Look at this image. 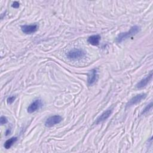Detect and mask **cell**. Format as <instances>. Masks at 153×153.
<instances>
[{"label":"cell","mask_w":153,"mask_h":153,"mask_svg":"<svg viewBox=\"0 0 153 153\" xmlns=\"http://www.w3.org/2000/svg\"><path fill=\"white\" fill-rule=\"evenodd\" d=\"M140 26H139L137 25H134V26H132L128 31L126 32L120 33L117 37L116 41L118 43L121 42L124 40L137 34L140 31Z\"/></svg>","instance_id":"1"},{"label":"cell","mask_w":153,"mask_h":153,"mask_svg":"<svg viewBox=\"0 0 153 153\" xmlns=\"http://www.w3.org/2000/svg\"><path fill=\"white\" fill-rule=\"evenodd\" d=\"M85 55V52L79 48H74L66 53V56L70 59H78L83 57Z\"/></svg>","instance_id":"2"},{"label":"cell","mask_w":153,"mask_h":153,"mask_svg":"<svg viewBox=\"0 0 153 153\" xmlns=\"http://www.w3.org/2000/svg\"><path fill=\"white\" fill-rule=\"evenodd\" d=\"M62 120V118L60 115H53L48 118L45 122V126L47 127H51L53 126L60 123Z\"/></svg>","instance_id":"3"},{"label":"cell","mask_w":153,"mask_h":153,"mask_svg":"<svg viewBox=\"0 0 153 153\" xmlns=\"http://www.w3.org/2000/svg\"><path fill=\"white\" fill-rule=\"evenodd\" d=\"M146 97V94L145 93H140L137 94L136 96L133 97L126 104V107H130L133 105H134L138 103H139L142 100L144 99Z\"/></svg>","instance_id":"4"},{"label":"cell","mask_w":153,"mask_h":153,"mask_svg":"<svg viewBox=\"0 0 153 153\" xmlns=\"http://www.w3.org/2000/svg\"><path fill=\"white\" fill-rule=\"evenodd\" d=\"M43 105L42 100L41 99H36L27 108V112L29 113H33V112L37 111L38 109H40Z\"/></svg>","instance_id":"5"},{"label":"cell","mask_w":153,"mask_h":153,"mask_svg":"<svg viewBox=\"0 0 153 153\" xmlns=\"http://www.w3.org/2000/svg\"><path fill=\"white\" fill-rule=\"evenodd\" d=\"M98 79V73L96 69H93L90 71L88 74L87 83L88 85H92L94 84Z\"/></svg>","instance_id":"6"},{"label":"cell","mask_w":153,"mask_h":153,"mask_svg":"<svg viewBox=\"0 0 153 153\" xmlns=\"http://www.w3.org/2000/svg\"><path fill=\"white\" fill-rule=\"evenodd\" d=\"M152 78V72L151 71L150 73L146 76H145L144 78L141 79L136 84V88H137L139 89H140V88H142L145 87L151 81Z\"/></svg>","instance_id":"7"},{"label":"cell","mask_w":153,"mask_h":153,"mask_svg":"<svg viewBox=\"0 0 153 153\" xmlns=\"http://www.w3.org/2000/svg\"><path fill=\"white\" fill-rule=\"evenodd\" d=\"M22 30L23 33L26 34H31L35 32L38 29L37 25H23L22 26Z\"/></svg>","instance_id":"8"},{"label":"cell","mask_w":153,"mask_h":153,"mask_svg":"<svg viewBox=\"0 0 153 153\" xmlns=\"http://www.w3.org/2000/svg\"><path fill=\"white\" fill-rule=\"evenodd\" d=\"M112 109H107L106 111H104L96 120L95 124H99V123H100L106 120V119H108L109 118V117L111 115V114H112Z\"/></svg>","instance_id":"9"},{"label":"cell","mask_w":153,"mask_h":153,"mask_svg":"<svg viewBox=\"0 0 153 153\" xmlns=\"http://www.w3.org/2000/svg\"><path fill=\"white\" fill-rule=\"evenodd\" d=\"M100 40V36L99 35H94L90 36L88 38V42L93 45H98Z\"/></svg>","instance_id":"10"},{"label":"cell","mask_w":153,"mask_h":153,"mask_svg":"<svg viewBox=\"0 0 153 153\" xmlns=\"http://www.w3.org/2000/svg\"><path fill=\"white\" fill-rule=\"evenodd\" d=\"M17 138L16 137H13L10 139H8L4 143V148L6 149H9L11 147V146L17 141Z\"/></svg>","instance_id":"11"},{"label":"cell","mask_w":153,"mask_h":153,"mask_svg":"<svg viewBox=\"0 0 153 153\" xmlns=\"http://www.w3.org/2000/svg\"><path fill=\"white\" fill-rule=\"evenodd\" d=\"M152 103L151 102L149 104H148V105H146V106L143 109V111H142V114H145V113H146L147 112H148V111L150 110V109L152 108Z\"/></svg>","instance_id":"12"},{"label":"cell","mask_w":153,"mask_h":153,"mask_svg":"<svg viewBox=\"0 0 153 153\" xmlns=\"http://www.w3.org/2000/svg\"><path fill=\"white\" fill-rule=\"evenodd\" d=\"M15 99H16V97H15L14 96H11L9 97L7 99V103H8V104H11V103L14 101Z\"/></svg>","instance_id":"13"},{"label":"cell","mask_w":153,"mask_h":153,"mask_svg":"<svg viewBox=\"0 0 153 153\" xmlns=\"http://www.w3.org/2000/svg\"><path fill=\"white\" fill-rule=\"evenodd\" d=\"M0 121H1V124H2H2H6V123L8 122V120H7V118L5 117H4V116H2V117H1Z\"/></svg>","instance_id":"14"},{"label":"cell","mask_w":153,"mask_h":153,"mask_svg":"<svg viewBox=\"0 0 153 153\" xmlns=\"http://www.w3.org/2000/svg\"><path fill=\"white\" fill-rule=\"evenodd\" d=\"M13 8H19V6H20V4L18 2H17V1H15V2H14L13 3V4H12V5H11Z\"/></svg>","instance_id":"15"}]
</instances>
